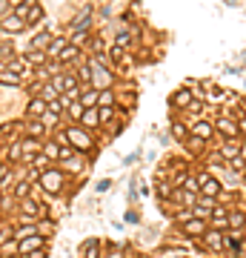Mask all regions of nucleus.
<instances>
[{
  "mask_svg": "<svg viewBox=\"0 0 246 258\" xmlns=\"http://www.w3.org/2000/svg\"><path fill=\"white\" fill-rule=\"evenodd\" d=\"M40 17H43V9H40V6H37V3H34L32 9H29V15H26V23H37V20H40Z\"/></svg>",
  "mask_w": 246,
  "mask_h": 258,
  "instance_id": "33",
  "label": "nucleus"
},
{
  "mask_svg": "<svg viewBox=\"0 0 246 258\" xmlns=\"http://www.w3.org/2000/svg\"><path fill=\"white\" fill-rule=\"evenodd\" d=\"M0 172H3V170H0Z\"/></svg>",
  "mask_w": 246,
  "mask_h": 258,
  "instance_id": "50",
  "label": "nucleus"
},
{
  "mask_svg": "<svg viewBox=\"0 0 246 258\" xmlns=\"http://www.w3.org/2000/svg\"><path fill=\"white\" fill-rule=\"evenodd\" d=\"M66 46H69V43H66V37H55V40H52V46L46 49V55H55V57H57Z\"/></svg>",
  "mask_w": 246,
  "mask_h": 258,
  "instance_id": "23",
  "label": "nucleus"
},
{
  "mask_svg": "<svg viewBox=\"0 0 246 258\" xmlns=\"http://www.w3.org/2000/svg\"><path fill=\"white\" fill-rule=\"evenodd\" d=\"M189 112H192V115H203V103L192 101V103H189Z\"/></svg>",
  "mask_w": 246,
  "mask_h": 258,
  "instance_id": "39",
  "label": "nucleus"
},
{
  "mask_svg": "<svg viewBox=\"0 0 246 258\" xmlns=\"http://www.w3.org/2000/svg\"><path fill=\"white\" fill-rule=\"evenodd\" d=\"M52 40H55V37H52V32H40V34H34L32 37V49H49L52 46Z\"/></svg>",
  "mask_w": 246,
  "mask_h": 258,
  "instance_id": "17",
  "label": "nucleus"
},
{
  "mask_svg": "<svg viewBox=\"0 0 246 258\" xmlns=\"http://www.w3.org/2000/svg\"><path fill=\"white\" fill-rule=\"evenodd\" d=\"M229 227L241 232V229L246 227V215H244V212H229Z\"/></svg>",
  "mask_w": 246,
  "mask_h": 258,
  "instance_id": "21",
  "label": "nucleus"
},
{
  "mask_svg": "<svg viewBox=\"0 0 246 258\" xmlns=\"http://www.w3.org/2000/svg\"><path fill=\"white\" fill-rule=\"evenodd\" d=\"M46 112H52V115H57V118H60V115H63V103H60V101H49V103H46Z\"/></svg>",
  "mask_w": 246,
  "mask_h": 258,
  "instance_id": "36",
  "label": "nucleus"
},
{
  "mask_svg": "<svg viewBox=\"0 0 246 258\" xmlns=\"http://www.w3.org/2000/svg\"><path fill=\"white\" fill-rule=\"evenodd\" d=\"M89 66H92V86H95V89H109V86H112L115 75H112L109 69L103 66L100 60H92Z\"/></svg>",
  "mask_w": 246,
  "mask_h": 258,
  "instance_id": "1",
  "label": "nucleus"
},
{
  "mask_svg": "<svg viewBox=\"0 0 246 258\" xmlns=\"http://www.w3.org/2000/svg\"><path fill=\"white\" fill-rule=\"evenodd\" d=\"M86 258H100V241H89L86 244Z\"/></svg>",
  "mask_w": 246,
  "mask_h": 258,
  "instance_id": "32",
  "label": "nucleus"
},
{
  "mask_svg": "<svg viewBox=\"0 0 246 258\" xmlns=\"http://www.w3.org/2000/svg\"><path fill=\"white\" fill-rule=\"evenodd\" d=\"M9 161H23V143H12V149H9Z\"/></svg>",
  "mask_w": 246,
  "mask_h": 258,
  "instance_id": "35",
  "label": "nucleus"
},
{
  "mask_svg": "<svg viewBox=\"0 0 246 258\" xmlns=\"http://www.w3.org/2000/svg\"><path fill=\"white\" fill-rule=\"evenodd\" d=\"M197 184H200V195H203V198H218V195H220V184L215 181L209 172H200V175H197Z\"/></svg>",
  "mask_w": 246,
  "mask_h": 258,
  "instance_id": "4",
  "label": "nucleus"
},
{
  "mask_svg": "<svg viewBox=\"0 0 246 258\" xmlns=\"http://www.w3.org/2000/svg\"><path fill=\"white\" fill-rule=\"evenodd\" d=\"M69 172H81L83 170V161H81V155H72V158H66V161H60Z\"/></svg>",
  "mask_w": 246,
  "mask_h": 258,
  "instance_id": "22",
  "label": "nucleus"
},
{
  "mask_svg": "<svg viewBox=\"0 0 246 258\" xmlns=\"http://www.w3.org/2000/svg\"><path fill=\"white\" fill-rule=\"evenodd\" d=\"M81 123H83V129H98L100 126V109L98 106H95V109H86L83 118H81Z\"/></svg>",
  "mask_w": 246,
  "mask_h": 258,
  "instance_id": "14",
  "label": "nucleus"
},
{
  "mask_svg": "<svg viewBox=\"0 0 246 258\" xmlns=\"http://www.w3.org/2000/svg\"><path fill=\"white\" fill-rule=\"evenodd\" d=\"M109 258H123V253H120V250H112V256Z\"/></svg>",
  "mask_w": 246,
  "mask_h": 258,
  "instance_id": "46",
  "label": "nucleus"
},
{
  "mask_svg": "<svg viewBox=\"0 0 246 258\" xmlns=\"http://www.w3.org/2000/svg\"><path fill=\"white\" fill-rule=\"evenodd\" d=\"M0 84H6V86H20V75H15V72H0Z\"/></svg>",
  "mask_w": 246,
  "mask_h": 258,
  "instance_id": "24",
  "label": "nucleus"
},
{
  "mask_svg": "<svg viewBox=\"0 0 246 258\" xmlns=\"http://www.w3.org/2000/svg\"><path fill=\"white\" fill-rule=\"evenodd\" d=\"M23 215H40V206H37V201H23Z\"/></svg>",
  "mask_w": 246,
  "mask_h": 258,
  "instance_id": "31",
  "label": "nucleus"
},
{
  "mask_svg": "<svg viewBox=\"0 0 246 258\" xmlns=\"http://www.w3.org/2000/svg\"><path fill=\"white\" fill-rule=\"evenodd\" d=\"M98 109H100V106H98ZM115 112H117V109H100V126H103V123H109V120L115 118Z\"/></svg>",
  "mask_w": 246,
  "mask_h": 258,
  "instance_id": "38",
  "label": "nucleus"
},
{
  "mask_svg": "<svg viewBox=\"0 0 246 258\" xmlns=\"http://www.w3.org/2000/svg\"><path fill=\"white\" fill-rule=\"evenodd\" d=\"M137 158H140V149H137V152H132L129 158H126V164H135V161H137Z\"/></svg>",
  "mask_w": 246,
  "mask_h": 258,
  "instance_id": "42",
  "label": "nucleus"
},
{
  "mask_svg": "<svg viewBox=\"0 0 246 258\" xmlns=\"http://www.w3.org/2000/svg\"><path fill=\"white\" fill-rule=\"evenodd\" d=\"M172 138H175V141H183V143H186V138H189V129L183 126L181 120H172Z\"/></svg>",
  "mask_w": 246,
  "mask_h": 258,
  "instance_id": "19",
  "label": "nucleus"
},
{
  "mask_svg": "<svg viewBox=\"0 0 246 258\" xmlns=\"http://www.w3.org/2000/svg\"><path fill=\"white\" fill-rule=\"evenodd\" d=\"M23 66L29 69L26 57H15V60H9V63H6V69H9V72H15V75H20V72H23Z\"/></svg>",
  "mask_w": 246,
  "mask_h": 258,
  "instance_id": "25",
  "label": "nucleus"
},
{
  "mask_svg": "<svg viewBox=\"0 0 246 258\" xmlns=\"http://www.w3.org/2000/svg\"><path fill=\"white\" fill-rule=\"evenodd\" d=\"M37 149H40V143H37V141H23V158H26V155H37Z\"/></svg>",
  "mask_w": 246,
  "mask_h": 258,
  "instance_id": "30",
  "label": "nucleus"
},
{
  "mask_svg": "<svg viewBox=\"0 0 246 258\" xmlns=\"http://www.w3.org/2000/svg\"><path fill=\"white\" fill-rule=\"evenodd\" d=\"M169 103H172L175 109H189V103H192V92L183 86V89H178V92L172 95V101H169Z\"/></svg>",
  "mask_w": 246,
  "mask_h": 258,
  "instance_id": "11",
  "label": "nucleus"
},
{
  "mask_svg": "<svg viewBox=\"0 0 246 258\" xmlns=\"http://www.w3.org/2000/svg\"><path fill=\"white\" fill-rule=\"evenodd\" d=\"M66 141H69L72 146L83 149V152H89V149H92V138L86 135V129H83V126H69V129H66Z\"/></svg>",
  "mask_w": 246,
  "mask_h": 258,
  "instance_id": "3",
  "label": "nucleus"
},
{
  "mask_svg": "<svg viewBox=\"0 0 246 258\" xmlns=\"http://www.w3.org/2000/svg\"><path fill=\"white\" fill-rule=\"evenodd\" d=\"M0 29H3V20H0Z\"/></svg>",
  "mask_w": 246,
  "mask_h": 258,
  "instance_id": "48",
  "label": "nucleus"
},
{
  "mask_svg": "<svg viewBox=\"0 0 246 258\" xmlns=\"http://www.w3.org/2000/svg\"><path fill=\"white\" fill-rule=\"evenodd\" d=\"M203 143H206V141H200V138H195V135L186 138V146H189L192 152H203Z\"/></svg>",
  "mask_w": 246,
  "mask_h": 258,
  "instance_id": "29",
  "label": "nucleus"
},
{
  "mask_svg": "<svg viewBox=\"0 0 246 258\" xmlns=\"http://www.w3.org/2000/svg\"><path fill=\"white\" fill-rule=\"evenodd\" d=\"M43 152H46L49 161H60V146H57V143H46V146H43Z\"/></svg>",
  "mask_w": 246,
  "mask_h": 258,
  "instance_id": "28",
  "label": "nucleus"
},
{
  "mask_svg": "<svg viewBox=\"0 0 246 258\" xmlns=\"http://www.w3.org/2000/svg\"><path fill=\"white\" fill-rule=\"evenodd\" d=\"M83 112H86V109H83V103H81V101H75L72 106H69V112H66V115H69L72 120H81V118H83Z\"/></svg>",
  "mask_w": 246,
  "mask_h": 258,
  "instance_id": "27",
  "label": "nucleus"
},
{
  "mask_svg": "<svg viewBox=\"0 0 246 258\" xmlns=\"http://www.w3.org/2000/svg\"><path fill=\"white\" fill-rule=\"evenodd\" d=\"M192 135L200 138V141H212V138H215V123H206V120H200V123H195Z\"/></svg>",
  "mask_w": 246,
  "mask_h": 258,
  "instance_id": "15",
  "label": "nucleus"
},
{
  "mask_svg": "<svg viewBox=\"0 0 246 258\" xmlns=\"http://www.w3.org/2000/svg\"><path fill=\"white\" fill-rule=\"evenodd\" d=\"M40 187L46 189L49 195H57L60 189H63V172L60 170H46V172H40Z\"/></svg>",
  "mask_w": 246,
  "mask_h": 258,
  "instance_id": "2",
  "label": "nucleus"
},
{
  "mask_svg": "<svg viewBox=\"0 0 246 258\" xmlns=\"http://www.w3.org/2000/svg\"><path fill=\"white\" fill-rule=\"evenodd\" d=\"M0 72H6V63H3V60H0Z\"/></svg>",
  "mask_w": 246,
  "mask_h": 258,
  "instance_id": "47",
  "label": "nucleus"
},
{
  "mask_svg": "<svg viewBox=\"0 0 246 258\" xmlns=\"http://www.w3.org/2000/svg\"><path fill=\"white\" fill-rule=\"evenodd\" d=\"M238 132H244L246 135V120H238Z\"/></svg>",
  "mask_w": 246,
  "mask_h": 258,
  "instance_id": "45",
  "label": "nucleus"
},
{
  "mask_svg": "<svg viewBox=\"0 0 246 258\" xmlns=\"http://www.w3.org/2000/svg\"><path fill=\"white\" fill-rule=\"evenodd\" d=\"M46 52H40V49H32L29 55H26V63H46Z\"/></svg>",
  "mask_w": 246,
  "mask_h": 258,
  "instance_id": "26",
  "label": "nucleus"
},
{
  "mask_svg": "<svg viewBox=\"0 0 246 258\" xmlns=\"http://www.w3.org/2000/svg\"><path fill=\"white\" fill-rule=\"evenodd\" d=\"M26 258H46V250H37V253H32V256H26Z\"/></svg>",
  "mask_w": 246,
  "mask_h": 258,
  "instance_id": "44",
  "label": "nucleus"
},
{
  "mask_svg": "<svg viewBox=\"0 0 246 258\" xmlns=\"http://www.w3.org/2000/svg\"><path fill=\"white\" fill-rule=\"evenodd\" d=\"M98 98H100V89H95V86H81L83 109H95V106H98Z\"/></svg>",
  "mask_w": 246,
  "mask_h": 258,
  "instance_id": "7",
  "label": "nucleus"
},
{
  "mask_svg": "<svg viewBox=\"0 0 246 258\" xmlns=\"http://www.w3.org/2000/svg\"><path fill=\"white\" fill-rule=\"evenodd\" d=\"M183 235H189V238H203L206 235V221H200V218H189L186 224H181Z\"/></svg>",
  "mask_w": 246,
  "mask_h": 258,
  "instance_id": "5",
  "label": "nucleus"
},
{
  "mask_svg": "<svg viewBox=\"0 0 246 258\" xmlns=\"http://www.w3.org/2000/svg\"><path fill=\"white\" fill-rule=\"evenodd\" d=\"M112 103H115V92H112V89H103L100 98H98V106L100 109H112Z\"/></svg>",
  "mask_w": 246,
  "mask_h": 258,
  "instance_id": "20",
  "label": "nucleus"
},
{
  "mask_svg": "<svg viewBox=\"0 0 246 258\" xmlns=\"http://www.w3.org/2000/svg\"><path fill=\"white\" fill-rule=\"evenodd\" d=\"M215 129H220L223 132V138H238V120H232V118H218L215 120Z\"/></svg>",
  "mask_w": 246,
  "mask_h": 258,
  "instance_id": "8",
  "label": "nucleus"
},
{
  "mask_svg": "<svg viewBox=\"0 0 246 258\" xmlns=\"http://www.w3.org/2000/svg\"><path fill=\"white\" fill-rule=\"evenodd\" d=\"M43 126H57V115L46 112V115H43Z\"/></svg>",
  "mask_w": 246,
  "mask_h": 258,
  "instance_id": "40",
  "label": "nucleus"
},
{
  "mask_svg": "<svg viewBox=\"0 0 246 258\" xmlns=\"http://www.w3.org/2000/svg\"><path fill=\"white\" fill-rule=\"evenodd\" d=\"M17 250H20L23 258L37 253V250H43V235H32V238H26V241H17Z\"/></svg>",
  "mask_w": 246,
  "mask_h": 258,
  "instance_id": "6",
  "label": "nucleus"
},
{
  "mask_svg": "<svg viewBox=\"0 0 246 258\" xmlns=\"http://www.w3.org/2000/svg\"><path fill=\"white\" fill-rule=\"evenodd\" d=\"M220 155H223V158H229V161L241 158V143H238V138H226V141H223V146H220Z\"/></svg>",
  "mask_w": 246,
  "mask_h": 258,
  "instance_id": "12",
  "label": "nucleus"
},
{
  "mask_svg": "<svg viewBox=\"0 0 246 258\" xmlns=\"http://www.w3.org/2000/svg\"><path fill=\"white\" fill-rule=\"evenodd\" d=\"M203 241H206V247L212 253H223V235H220V229H206Z\"/></svg>",
  "mask_w": 246,
  "mask_h": 258,
  "instance_id": "10",
  "label": "nucleus"
},
{
  "mask_svg": "<svg viewBox=\"0 0 246 258\" xmlns=\"http://www.w3.org/2000/svg\"><path fill=\"white\" fill-rule=\"evenodd\" d=\"M89 23H92V6L81 9V15L72 20V32H86V29H89Z\"/></svg>",
  "mask_w": 246,
  "mask_h": 258,
  "instance_id": "9",
  "label": "nucleus"
},
{
  "mask_svg": "<svg viewBox=\"0 0 246 258\" xmlns=\"http://www.w3.org/2000/svg\"><path fill=\"white\" fill-rule=\"evenodd\" d=\"M43 129H46V126H43V120H32V123H29V132H32V138H40V135H43Z\"/></svg>",
  "mask_w": 246,
  "mask_h": 258,
  "instance_id": "37",
  "label": "nucleus"
},
{
  "mask_svg": "<svg viewBox=\"0 0 246 258\" xmlns=\"http://www.w3.org/2000/svg\"><path fill=\"white\" fill-rule=\"evenodd\" d=\"M29 192H32V184H29V181H20V184L15 187V195H17V198H26Z\"/></svg>",
  "mask_w": 246,
  "mask_h": 258,
  "instance_id": "34",
  "label": "nucleus"
},
{
  "mask_svg": "<svg viewBox=\"0 0 246 258\" xmlns=\"http://www.w3.org/2000/svg\"><path fill=\"white\" fill-rule=\"evenodd\" d=\"M244 120H246V112H244Z\"/></svg>",
  "mask_w": 246,
  "mask_h": 258,
  "instance_id": "49",
  "label": "nucleus"
},
{
  "mask_svg": "<svg viewBox=\"0 0 246 258\" xmlns=\"http://www.w3.org/2000/svg\"><path fill=\"white\" fill-rule=\"evenodd\" d=\"M9 6H23V3H32V0H6Z\"/></svg>",
  "mask_w": 246,
  "mask_h": 258,
  "instance_id": "43",
  "label": "nucleus"
},
{
  "mask_svg": "<svg viewBox=\"0 0 246 258\" xmlns=\"http://www.w3.org/2000/svg\"><path fill=\"white\" fill-rule=\"evenodd\" d=\"M78 57H81V49H78L75 43H69V46L57 55V63H69V60H78Z\"/></svg>",
  "mask_w": 246,
  "mask_h": 258,
  "instance_id": "18",
  "label": "nucleus"
},
{
  "mask_svg": "<svg viewBox=\"0 0 246 258\" xmlns=\"http://www.w3.org/2000/svg\"><path fill=\"white\" fill-rule=\"evenodd\" d=\"M26 115H29V118H43V115H46V101H43V98H34V101H29V106H26Z\"/></svg>",
  "mask_w": 246,
  "mask_h": 258,
  "instance_id": "16",
  "label": "nucleus"
},
{
  "mask_svg": "<svg viewBox=\"0 0 246 258\" xmlns=\"http://www.w3.org/2000/svg\"><path fill=\"white\" fill-rule=\"evenodd\" d=\"M3 29H6V32H12V34H17V32H23V29H26V20H20V17L12 12V15L3 17Z\"/></svg>",
  "mask_w": 246,
  "mask_h": 258,
  "instance_id": "13",
  "label": "nucleus"
},
{
  "mask_svg": "<svg viewBox=\"0 0 246 258\" xmlns=\"http://www.w3.org/2000/svg\"><path fill=\"white\" fill-rule=\"evenodd\" d=\"M109 187H112V181H109V178H103V181H100V184H98V189H100V192H106V189H109Z\"/></svg>",
  "mask_w": 246,
  "mask_h": 258,
  "instance_id": "41",
  "label": "nucleus"
}]
</instances>
